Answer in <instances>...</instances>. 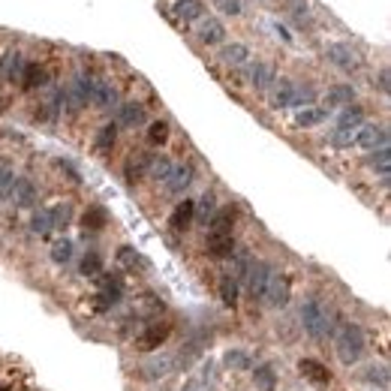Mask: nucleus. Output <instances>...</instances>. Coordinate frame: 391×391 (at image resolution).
<instances>
[{
    "label": "nucleus",
    "mask_w": 391,
    "mask_h": 391,
    "mask_svg": "<svg viewBox=\"0 0 391 391\" xmlns=\"http://www.w3.org/2000/svg\"><path fill=\"white\" fill-rule=\"evenodd\" d=\"M121 298H123V286H121L118 277H99V292L94 298V310L106 313L115 304H121Z\"/></svg>",
    "instance_id": "6"
},
{
    "label": "nucleus",
    "mask_w": 391,
    "mask_h": 391,
    "mask_svg": "<svg viewBox=\"0 0 391 391\" xmlns=\"http://www.w3.org/2000/svg\"><path fill=\"white\" fill-rule=\"evenodd\" d=\"M79 271H82L84 277H99V274H103V256H99L97 250L84 253V256H82V265H79Z\"/></svg>",
    "instance_id": "38"
},
{
    "label": "nucleus",
    "mask_w": 391,
    "mask_h": 391,
    "mask_svg": "<svg viewBox=\"0 0 391 391\" xmlns=\"http://www.w3.org/2000/svg\"><path fill=\"white\" fill-rule=\"evenodd\" d=\"M57 166H60V169H64V172L70 175V178L75 181V184H79V181H82V175H79V169H75V166H72V163H67V160H60V163H57Z\"/></svg>",
    "instance_id": "48"
},
{
    "label": "nucleus",
    "mask_w": 391,
    "mask_h": 391,
    "mask_svg": "<svg viewBox=\"0 0 391 391\" xmlns=\"http://www.w3.org/2000/svg\"><path fill=\"white\" fill-rule=\"evenodd\" d=\"M0 391H12V385L9 382H0Z\"/></svg>",
    "instance_id": "51"
},
{
    "label": "nucleus",
    "mask_w": 391,
    "mask_h": 391,
    "mask_svg": "<svg viewBox=\"0 0 391 391\" xmlns=\"http://www.w3.org/2000/svg\"><path fill=\"white\" fill-rule=\"evenodd\" d=\"M172 166L175 163L169 160V157H150V163H148V175L154 181H166L169 178V172H172Z\"/></svg>",
    "instance_id": "36"
},
{
    "label": "nucleus",
    "mask_w": 391,
    "mask_h": 391,
    "mask_svg": "<svg viewBox=\"0 0 391 391\" xmlns=\"http://www.w3.org/2000/svg\"><path fill=\"white\" fill-rule=\"evenodd\" d=\"M223 364L226 368H232V370H250L253 368V356H250L247 349H226Z\"/></svg>",
    "instance_id": "29"
},
{
    "label": "nucleus",
    "mask_w": 391,
    "mask_h": 391,
    "mask_svg": "<svg viewBox=\"0 0 391 391\" xmlns=\"http://www.w3.org/2000/svg\"><path fill=\"white\" fill-rule=\"evenodd\" d=\"M301 325H304L307 337L322 340V337H328V331H331V316H328V310L316 298H310L301 304Z\"/></svg>",
    "instance_id": "2"
},
{
    "label": "nucleus",
    "mask_w": 391,
    "mask_h": 391,
    "mask_svg": "<svg viewBox=\"0 0 391 391\" xmlns=\"http://www.w3.org/2000/svg\"><path fill=\"white\" fill-rule=\"evenodd\" d=\"M205 250H208V256L211 259H232L235 256V238L232 235H217V232H208L205 238Z\"/></svg>",
    "instance_id": "11"
},
{
    "label": "nucleus",
    "mask_w": 391,
    "mask_h": 391,
    "mask_svg": "<svg viewBox=\"0 0 391 391\" xmlns=\"http://www.w3.org/2000/svg\"><path fill=\"white\" fill-rule=\"evenodd\" d=\"M82 226H84V232H99V229H106V226H109V211H106L103 205H91V208L84 211Z\"/></svg>",
    "instance_id": "24"
},
{
    "label": "nucleus",
    "mask_w": 391,
    "mask_h": 391,
    "mask_svg": "<svg viewBox=\"0 0 391 391\" xmlns=\"http://www.w3.org/2000/svg\"><path fill=\"white\" fill-rule=\"evenodd\" d=\"M274 82H277V70L268 60H256V64L250 67V84H253L256 91H271Z\"/></svg>",
    "instance_id": "13"
},
{
    "label": "nucleus",
    "mask_w": 391,
    "mask_h": 391,
    "mask_svg": "<svg viewBox=\"0 0 391 391\" xmlns=\"http://www.w3.org/2000/svg\"><path fill=\"white\" fill-rule=\"evenodd\" d=\"M148 142L150 145H166L169 142V123L166 121H154L148 127Z\"/></svg>",
    "instance_id": "41"
},
{
    "label": "nucleus",
    "mask_w": 391,
    "mask_h": 391,
    "mask_svg": "<svg viewBox=\"0 0 391 391\" xmlns=\"http://www.w3.org/2000/svg\"><path fill=\"white\" fill-rule=\"evenodd\" d=\"M298 373L304 376V380L316 382V385H328V382L334 380V373L328 370L319 358H301V361H298Z\"/></svg>",
    "instance_id": "12"
},
{
    "label": "nucleus",
    "mask_w": 391,
    "mask_h": 391,
    "mask_svg": "<svg viewBox=\"0 0 391 391\" xmlns=\"http://www.w3.org/2000/svg\"><path fill=\"white\" fill-rule=\"evenodd\" d=\"M31 232H33V235H40V238H48V235L55 232L52 217H48V208H43V211H36V214H33V220H31Z\"/></svg>",
    "instance_id": "35"
},
{
    "label": "nucleus",
    "mask_w": 391,
    "mask_h": 391,
    "mask_svg": "<svg viewBox=\"0 0 391 391\" xmlns=\"http://www.w3.org/2000/svg\"><path fill=\"white\" fill-rule=\"evenodd\" d=\"M356 103V87L352 84H334L325 94V109H346Z\"/></svg>",
    "instance_id": "16"
},
{
    "label": "nucleus",
    "mask_w": 391,
    "mask_h": 391,
    "mask_svg": "<svg viewBox=\"0 0 391 391\" xmlns=\"http://www.w3.org/2000/svg\"><path fill=\"white\" fill-rule=\"evenodd\" d=\"M172 12L178 21H199L205 16V4H202V0H175Z\"/></svg>",
    "instance_id": "19"
},
{
    "label": "nucleus",
    "mask_w": 391,
    "mask_h": 391,
    "mask_svg": "<svg viewBox=\"0 0 391 391\" xmlns=\"http://www.w3.org/2000/svg\"><path fill=\"white\" fill-rule=\"evenodd\" d=\"M217 289H220V301H223L226 307H235V304H238V295H241V283H238L232 274H223Z\"/></svg>",
    "instance_id": "27"
},
{
    "label": "nucleus",
    "mask_w": 391,
    "mask_h": 391,
    "mask_svg": "<svg viewBox=\"0 0 391 391\" xmlns=\"http://www.w3.org/2000/svg\"><path fill=\"white\" fill-rule=\"evenodd\" d=\"M295 97H298V84L289 82V79H283L280 87L274 91V99H271V103H274L277 109H295Z\"/></svg>",
    "instance_id": "25"
},
{
    "label": "nucleus",
    "mask_w": 391,
    "mask_h": 391,
    "mask_svg": "<svg viewBox=\"0 0 391 391\" xmlns=\"http://www.w3.org/2000/svg\"><path fill=\"white\" fill-rule=\"evenodd\" d=\"M334 352L337 358L343 364H358L364 358V352H368V337H364V328L358 322H343L334 331Z\"/></svg>",
    "instance_id": "1"
},
{
    "label": "nucleus",
    "mask_w": 391,
    "mask_h": 391,
    "mask_svg": "<svg viewBox=\"0 0 391 391\" xmlns=\"http://www.w3.org/2000/svg\"><path fill=\"white\" fill-rule=\"evenodd\" d=\"M172 370V361L169 358H154V361H150V364H145V368H142V380H163V376H166Z\"/></svg>",
    "instance_id": "39"
},
{
    "label": "nucleus",
    "mask_w": 391,
    "mask_h": 391,
    "mask_svg": "<svg viewBox=\"0 0 391 391\" xmlns=\"http://www.w3.org/2000/svg\"><path fill=\"white\" fill-rule=\"evenodd\" d=\"M214 214H217V196H214V193H205V196L196 202V217H193V220H199V223L208 226V220L214 217Z\"/></svg>",
    "instance_id": "32"
},
{
    "label": "nucleus",
    "mask_w": 391,
    "mask_h": 391,
    "mask_svg": "<svg viewBox=\"0 0 391 391\" xmlns=\"http://www.w3.org/2000/svg\"><path fill=\"white\" fill-rule=\"evenodd\" d=\"M24 67H28V60H24V55H9V60H6V75H9V82H18L21 79V72H24Z\"/></svg>",
    "instance_id": "42"
},
{
    "label": "nucleus",
    "mask_w": 391,
    "mask_h": 391,
    "mask_svg": "<svg viewBox=\"0 0 391 391\" xmlns=\"http://www.w3.org/2000/svg\"><path fill=\"white\" fill-rule=\"evenodd\" d=\"M235 220H238V211L232 205L217 208V214L208 220V232H217V235H232L235 229Z\"/></svg>",
    "instance_id": "15"
},
{
    "label": "nucleus",
    "mask_w": 391,
    "mask_h": 391,
    "mask_svg": "<svg viewBox=\"0 0 391 391\" xmlns=\"http://www.w3.org/2000/svg\"><path fill=\"white\" fill-rule=\"evenodd\" d=\"M196 33H199V43L202 45H220L226 40V24L220 18H202Z\"/></svg>",
    "instance_id": "14"
},
{
    "label": "nucleus",
    "mask_w": 391,
    "mask_h": 391,
    "mask_svg": "<svg viewBox=\"0 0 391 391\" xmlns=\"http://www.w3.org/2000/svg\"><path fill=\"white\" fill-rule=\"evenodd\" d=\"M193 217H196V202L193 199H184V202H178V205L172 208V214H169V229L172 232H187L193 226Z\"/></svg>",
    "instance_id": "10"
},
{
    "label": "nucleus",
    "mask_w": 391,
    "mask_h": 391,
    "mask_svg": "<svg viewBox=\"0 0 391 391\" xmlns=\"http://www.w3.org/2000/svg\"><path fill=\"white\" fill-rule=\"evenodd\" d=\"M148 163H150V154H138V157H130L127 166H123V175H127V181H138L142 175L148 172Z\"/></svg>",
    "instance_id": "33"
},
{
    "label": "nucleus",
    "mask_w": 391,
    "mask_h": 391,
    "mask_svg": "<svg viewBox=\"0 0 391 391\" xmlns=\"http://www.w3.org/2000/svg\"><path fill=\"white\" fill-rule=\"evenodd\" d=\"M169 334H172V325L169 322H148L142 328V337H138V349L154 352V349H160L163 343H166Z\"/></svg>",
    "instance_id": "7"
},
{
    "label": "nucleus",
    "mask_w": 391,
    "mask_h": 391,
    "mask_svg": "<svg viewBox=\"0 0 391 391\" xmlns=\"http://www.w3.org/2000/svg\"><path fill=\"white\" fill-rule=\"evenodd\" d=\"M368 163H370V169H373V172L388 175V169H391V150H388V148H376Z\"/></svg>",
    "instance_id": "40"
},
{
    "label": "nucleus",
    "mask_w": 391,
    "mask_h": 391,
    "mask_svg": "<svg viewBox=\"0 0 391 391\" xmlns=\"http://www.w3.org/2000/svg\"><path fill=\"white\" fill-rule=\"evenodd\" d=\"M0 70H4V57H0Z\"/></svg>",
    "instance_id": "52"
},
{
    "label": "nucleus",
    "mask_w": 391,
    "mask_h": 391,
    "mask_svg": "<svg viewBox=\"0 0 391 391\" xmlns=\"http://www.w3.org/2000/svg\"><path fill=\"white\" fill-rule=\"evenodd\" d=\"M91 103L99 106V109H111V106L118 103L115 84H111L109 79H94V97H91Z\"/></svg>",
    "instance_id": "17"
},
{
    "label": "nucleus",
    "mask_w": 391,
    "mask_h": 391,
    "mask_svg": "<svg viewBox=\"0 0 391 391\" xmlns=\"http://www.w3.org/2000/svg\"><path fill=\"white\" fill-rule=\"evenodd\" d=\"M118 142V123H106V127L97 130V138H94V148L99 150V154H109L111 148H115Z\"/></svg>",
    "instance_id": "28"
},
{
    "label": "nucleus",
    "mask_w": 391,
    "mask_h": 391,
    "mask_svg": "<svg viewBox=\"0 0 391 391\" xmlns=\"http://www.w3.org/2000/svg\"><path fill=\"white\" fill-rule=\"evenodd\" d=\"M271 277H274V268H271V262H265V259H253V265H250V271L244 277V283H247V292L253 301H262L265 298V289H268L271 283Z\"/></svg>",
    "instance_id": "3"
},
{
    "label": "nucleus",
    "mask_w": 391,
    "mask_h": 391,
    "mask_svg": "<svg viewBox=\"0 0 391 391\" xmlns=\"http://www.w3.org/2000/svg\"><path fill=\"white\" fill-rule=\"evenodd\" d=\"M118 121L123 123V127H142V123L148 121V111L142 103H123L121 111H118Z\"/></svg>",
    "instance_id": "23"
},
{
    "label": "nucleus",
    "mask_w": 391,
    "mask_h": 391,
    "mask_svg": "<svg viewBox=\"0 0 391 391\" xmlns=\"http://www.w3.org/2000/svg\"><path fill=\"white\" fill-rule=\"evenodd\" d=\"M72 253H75V244L70 241V238H57V241L52 244V262H55V265L72 262Z\"/></svg>",
    "instance_id": "34"
},
{
    "label": "nucleus",
    "mask_w": 391,
    "mask_h": 391,
    "mask_svg": "<svg viewBox=\"0 0 391 391\" xmlns=\"http://www.w3.org/2000/svg\"><path fill=\"white\" fill-rule=\"evenodd\" d=\"M220 60L226 67H247L250 64V48L244 43H229L220 48Z\"/></svg>",
    "instance_id": "18"
},
{
    "label": "nucleus",
    "mask_w": 391,
    "mask_h": 391,
    "mask_svg": "<svg viewBox=\"0 0 391 391\" xmlns=\"http://www.w3.org/2000/svg\"><path fill=\"white\" fill-rule=\"evenodd\" d=\"M364 382L385 391L388 388V368H385V364H370V368L364 370Z\"/></svg>",
    "instance_id": "37"
},
{
    "label": "nucleus",
    "mask_w": 391,
    "mask_h": 391,
    "mask_svg": "<svg viewBox=\"0 0 391 391\" xmlns=\"http://www.w3.org/2000/svg\"><path fill=\"white\" fill-rule=\"evenodd\" d=\"M361 123H364V106H358V103L346 106V109L337 115V127H340V130H358Z\"/></svg>",
    "instance_id": "26"
},
{
    "label": "nucleus",
    "mask_w": 391,
    "mask_h": 391,
    "mask_svg": "<svg viewBox=\"0 0 391 391\" xmlns=\"http://www.w3.org/2000/svg\"><path fill=\"white\" fill-rule=\"evenodd\" d=\"M193 181H196V169H193V163H178V166H172L169 178L163 181V184H166V190H169L172 196H181Z\"/></svg>",
    "instance_id": "8"
},
{
    "label": "nucleus",
    "mask_w": 391,
    "mask_h": 391,
    "mask_svg": "<svg viewBox=\"0 0 391 391\" xmlns=\"http://www.w3.org/2000/svg\"><path fill=\"white\" fill-rule=\"evenodd\" d=\"M289 9H292L301 21L307 18V0H289Z\"/></svg>",
    "instance_id": "47"
},
{
    "label": "nucleus",
    "mask_w": 391,
    "mask_h": 391,
    "mask_svg": "<svg viewBox=\"0 0 391 391\" xmlns=\"http://www.w3.org/2000/svg\"><path fill=\"white\" fill-rule=\"evenodd\" d=\"M9 199H16L18 208H33V205H36V187H33L28 178H16Z\"/></svg>",
    "instance_id": "21"
},
{
    "label": "nucleus",
    "mask_w": 391,
    "mask_h": 391,
    "mask_svg": "<svg viewBox=\"0 0 391 391\" xmlns=\"http://www.w3.org/2000/svg\"><path fill=\"white\" fill-rule=\"evenodd\" d=\"M48 217H52L55 232L67 229L70 220H72V205H70V202H60V205H52V208H48Z\"/></svg>",
    "instance_id": "31"
},
{
    "label": "nucleus",
    "mask_w": 391,
    "mask_h": 391,
    "mask_svg": "<svg viewBox=\"0 0 391 391\" xmlns=\"http://www.w3.org/2000/svg\"><path fill=\"white\" fill-rule=\"evenodd\" d=\"M18 82H21L24 91H40L43 84H48V70L43 64H28Z\"/></svg>",
    "instance_id": "20"
},
{
    "label": "nucleus",
    "mask_w": 391,
    "mask_h": 391,
    "mask_svg": "<svg viewBox=\"0 0 391 391\" xmlns=\"http://www.w3.org/2000/svg\"><path fill=\"white\" fill-rule=\"evenodd\" d=\"M328 121V109L325 106H307V109H298L295 123L301 130H310V127H319V123Z\"/></svg>",
    "instance_id": "22"
},
{
    "label": "nucleus",
    "mask_w": 391,
    "mask_h": 391,
    "mask_svg": "<svg viewBox=\"0 0 391 391\" xmlns=\"http://www.w3.org/2000/svg\"><path fill=\"white\" fill-rule=\"evenodd\" d=\"M12 184H16V172H12L9 166H0V202L9 199Z\"/></svg>",
    "instance_id": "43"
},
{
    "label": "nucleus",
    "mask_w": 391,
    "mask_h": 391,
    "mask_svg": "<svg viewBox=\"0 0 391 391\" xmlns=\"http://www.w3.org/2000/svg\"><path fill=\"white\" fill-rule=\"evenodd\" d=\"M181 391H202V382H199V380H193V382H187Z\"/></svg>",
    "instance_id": "50"
},
{
    "label": "nucleus",
    "mask_w": 391,
    "mask_h": 391,
    "mask_svg": "<svg viewBox=\"0 0 391 391\" xmlns=\"http://www.w3.org/2000/svg\"><path fill=\"white\" fill-rule=\"evenodd\" d=\"M325 57H328V64H334L343 72H356L361 67V55L349 43H331L325 48Z\"/></svg>",
    "instance_id": "4"
},
{
    "label": "nucleus",
    "mask_w": 391,
    "mask_h": 391,
    "mask_svg": "<svg viewBox=\"0 0 391 391\" xmlns=\"http://www.w3.org/2000/svg\"><path fill=\"white\" fill-rule=\"evenodd\" d=\"M331 145H337V148H352L356 145V130H334L331 133Z\"/></svg>",
    "instance_id": "45"
},
{
    "label": "nucleus",
    "mask_w": 391,
    "mask_h": 391,
    "mask_svg": "<svg viewBox=\"0 0 391 391\" xmlns=\"http://www.w3.org/2000/svg\"><path fill=\"white\" fill-rule=\"evenodd\" d=\"M380 91L388 94L391 91V82H388V70H380Z\"/></svg>",
    "instance_id": "49"
},
{
    "label": "nucleus",
    "mask_w": 391,
    "mask_h": 391,
    "mask_svg": "<svg viewBox=\"0 0 391 391\" xmlns=\"http://www.w3.org/2000/svg\"><path fill=\"white\" fill-rule=\"evenodd\" d=\"M214 9H220L223 16L238 18L244 12V4H241V0H214Z\"/></svg>",
    "instance_id": "44"
},
{
    "label": "nucleus",
    "mask_w": 391,
    "mask_h": 391,
    "mask_svg": "<svg viewBox=\"0 0 391 391\" xmlns=\"http://www.w3.org/2000/svg\"><path fill=\"white\" fill-rule=\"evenodd\" d=\"M265 304H268L271 310H283L289 301H292V280H289L286 274H274L268 289H265Z\"/></svg>",
    "instance_id": "5"
},
{
    "label": "nucleus",
    "mask_w": 391,
    "mask_h": 391,
    "mask_svg": "<svg viewBox=\"0 0 391 391\" xmlns=\"http://www.w3.org/2000/svg\"><path fill=\"white\" fill-rule=\"evenodd\" d=\"M253 382L262 391H274L277 388V373H274L271 364H256V368H253Z\"/></svg>",
    "instance_id": "30"
},
{
    "label": "nucleus",
    "mask_w": 391,
    "mask_h": 391,
    "mask_svg": "<svg viewBox=\"0 0 391 391\" xmlns=\"http://www.w3.org/2000/svg\"><path fill=\"white\" fill-rule=\"evenodd\" d=\"M118 259H121L123 265H136V262H138V253H136L133 247H121V250H118Z\"/></svg>",
    "instance_id": "46"
},
{
    "label": "nucleus",
    "mask_w": 391,
    "mask_h": 391,
    "mask_svg": "<svg viewBox=\"0 0 391 391\" xmlns=\"http://www.w3.org/2000/svg\"><path fill=\"white\" fill-rule=\"evenodd\" d=\"M356 145L364 150H376V148H388V130L376 127V123H361L356 130Z\"/></svg>",
    "instance_id": "9"
}]
</instances>
